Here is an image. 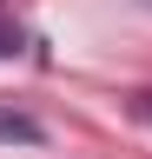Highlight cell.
<instances>
[{
    "mask_svg": "<svg viewBox=\"0 0 152 159\" xmlns=\"http://www.w3.org/2000/svg\"><path fill=\"white\" fill-rule=\"evenodd\" d=\"M0 139H20V146H40V119H33V113H7V106H0Z\"/></svg>",
    "mask_w": 152,
    "mask_h": 159,
    "instance_id": "cell-1",
    "label": "cell"
},
{
    "mask_svg": "<svg viewBox=\"0 0 152 159\" xmlns=\"http://www.w3.org/2000/svg\"><path fill=\"white\" fill-rule=\"evenodd\" d=\"M20 47H27V33H20V27H13V20H7V13H0V60H13V53H20Z\"/></svg>",
    "mask_w": 152,
    "mask_h": 159,
    "instance_id": "cell-2",
    "label": "cell"
}]
</instances>
